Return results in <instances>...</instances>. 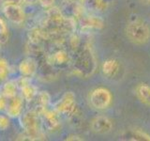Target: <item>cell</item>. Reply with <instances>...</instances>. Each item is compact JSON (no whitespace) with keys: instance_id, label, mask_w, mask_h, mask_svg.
<instances>
[{"instance_id":"6da1fadb","label":"cell","mask_w":150,"mask_h":141,"mask_svg":"<svg viewBox=\"0 0 150 141\" xmlns=\"http://www.w3.org/2000/svg\"><path fill=\"white\" fill-rule=\"evenodd\" d=\"M70 65L75 75L86 78L96 72L97 59L88 45H80L73 51Z\"/></svg>"},{"instance_id":"7a4b0ae2","label":"cell","mask_w":150,"mask_h":141,"mask_svg":"<svg viewBox=\"0 0 150 141\" xmlns=\"http://www.w3.org/2000/svg\"><path fill=\"white\" fill-rule=\"evenodd\" d=\"M127 36L136 44H144L150 39V28L142 20L130 22L126 28Z\"/></svg>"},{"instance_id":"3957f363","label":"cell","mask_w":150,"mask_h":141,"mask_svg":"<svg viewBox=\"0 0 150 141\" xmlns=\"http://www.w3.org/2000/svg\"><path fill=\"white\" fill-rule=\"evenodd\" d=\"M21 125L25 130L28 139L36 140L40 137V119L35 110L25 112L21 117Z\"/></svg>"},{"instance_id":"277c9868","label":"cell","mask_w":150,"mask_h":141,"mask_svg":"<svg viewBox=\"0 0 150 141\" xmlns=\"http://www.w3.org/2000/svg\"><path fill=\"white\" fill-rule=\"evenodd\" d=\"M55 49L53 52L47 54L49 63L56 70L63 69L68 67V65L71 64L72 55L67 50L66 46H55Z\"/></svg>"},{"instance_id":"5b68a950","label":"cell","mask_w":150,"mask_h":141,"mask_svg":"<svg viewBox=\"0 0 150 141\" xmlns=\"http://www.w3.org/2000/svg\"><path fill=\"white\" fill-rule=\"evenodd\" d=\"M54 110L61 115L70 117L76 112L77 103L76 96L72 91L65 92L59 100L54 103Z\"/></svg>"},{"instance_id":"8992f818","label":"cell","mask_w":150,"mask_h":141,"mask_svg":"<svg viewBox=\"0 0 150 141\" xmlns=\"http://www.w3.org/2000/svg\"><path fill=\"white\" fill-rule=\"evenodd\" d=\"M112 93L105 88H98L91 92L89 96L91 105L98 110H104L112 103Z\"/></svg>"},{"instance_id":"52a82bcc","label":"cell","mask_w":150,"mask_h":141,"mask_svg":"<svg viewBox=\"0 0 150 141\" xmlns=\"http://www.w3.org/2000/svg\"><path fill=\"white\" fill-rule=\"evenodd\" d=\"M40 116L41 122L43 124L44 128L49 132H55L57 131L60 127V120L58 117V113L54 111L47 110V108L39 113Z\"/></svg>"},{"instance_id":"ba28073f","label":"cell","mask_w":150,"mask_h":141,"mask_svg":"<svg viewBox=\"0 0 150 141\" xmlns=\"http://www.w3.org/2000/svg\"><path fill=\"white\" fill-rule=\"evenodd\" d=\"M80 19V26L82 31L100 30L104 26V22L98 15H83Z\"/></svg>"},{"instance_id":"9c48e42d","label":"cell","mask_w":150,"mask_h":141,"mask_svg":"<svg viewBox=\"0 0 150 141\" xmlns=\"http://www.w3.org/2000/svg\"><path fill=\"white\" fill-rule=\"evenodd\" d=\"M60 11L65 17L68 18H80L83 14V7L77 1L73 0H65L61 5Z\"/></svg>"},{"instance_id":"30bf717a","label":"cell","mask_w":150,"mask_h":141,"mask_svg":"<svg viewBox=\"0 0 150 141\" xmlns=\"http://www.w3.org/2000/svg\"><path fill=\"white\" fill-rule=\"evenodd\" d=\"M112 129V122L105 116H98L91 121V130L96 134H108Z\"/></svg>"},{"instance_id":"8fae6325","label":"cell","mask_w":150,"mask_h":141,"mask_svg":"<svg viewBox=\"0 0 150 141\" xmlns=\"http://www.w3.org/2000/svg\"><path fill=\"white\" fill-rule=\"evenodd\" d=\"M18 87H20L23 98L28 102H32L38 94L37 88L30 82L29 77L23 76L18 82Z\"/></svg>"},{"instance_id":"7c38bea8","label":"cell","mask_w":150,"mask_h":141,"mask_svg":"<svg viewBox=\"0 0 150 141\" xmlns=\"http://www.w3.org/2000/svg\"><path fill=\"white\" fill-rule=\"evenodd\" d=\"M4 14L14 24H21L25 20V12L20 5H6L4 7Z\"/></svg>"},{"instance_id":"4fadbf2b","label":"cell","mask_w":150,"mask_h":141,"mask_svg":"<svg viewBox=\"0 0 150 141\" xmlns=\"http://www.w3.org/2000/svg\"><path fill=\"white\" fill-rule=\"evenodd\" d=\"M23 106V100L20 96H14L12 98H8V105L6 108V112L8 117L17 118L21 116Z\"/></svg>"},{"instance_id":"5bb4252c","label":"cell","mask_w":150,"mask_h":141,"mask_svg":"<svg viewBox=\"0 0 150 141\" xmlns=\"http://www.w3.org/2000/svg\"><path fill=\"white\" fill-rule=\"evenodd\" d=\"M19 72L21 73L23 76L32 77L38 72V63L33 58H27L21 61L19 64Z\"/></svg>"},{"instance_id":"9a60e30c","label":"cell","mask_w":150,"mask_h":141,"mask_svg":"<svg viewBox=\"0 0 150 141\" xmlns=\"http://www.w3.org/2000/svg\"><path fill=\"white\" fill-rule=\"evenodd\" d=\"M121 139L132 140V141H150V135L140 129H129L126 130L121 135Z\"/></svg>"},{"instance_id":"2e32d148","label":"cell","mask_w":150,"mask_h":141,"mask_svg":"<svg viewBox=\"0 0 150 141\" xmlns=\"http://www.w3.org/2000/svg\"><path fill=\"white\" fill-rule=\"evenodd\" d=\"M82 2L87 9L95 12L105 11L109 7L108 0H83Z\"/></svg>"},{"instance_id":"e0dca14e","label":"cell","mask_w":150,"mask_h":141,"mask_svg":"<svg viewBox=\"0 0 150 141\" xmlns=\"http://www.w3.org/2000/svg\"><path fill=\"white\" fill-rule=\"evenodd\" d=\"M102 72L108 77H114L119 72V63L115 59H107L102 64Z\"/></svg>"},{"instance_id":"ac0fdd59","label":"cell","mask_w":150,"mask_h":141,"mask_svg":"<svg viewBox=\"0 0 150 141\" xmlns=\"http://www.w3.org/2000/svg\"><path fill=\"white\" fill-rule=\"evenodd\" d=\"M50 95L46 91H40L38 92V94L36 95V97L34 98L35 103H36V112L39 114L40 112H41L42 110H44L48 106L49 103H50Z\"/></svg>"},{"instance_id":"d6986e66","label":"cell","mask_w":150,"mask_h":141,"mask_svg":"<svg viewBox=\"0 0 150 141\" xmlns=\"http://www.w3.org/2000/svg\"><path fill=\"white\" fill-rule=\"evenodd\" d=\"M136 95L143 103L150 105V86L148 84H139L136 87Z\"/></svg>"},{"instance_id":"ffe728a7","label":"cell","mask_w":150,"mask_h":141,"mask_svg":"<svg viewBox=\"0 0 150 141\" xmlns=\"http://www.w3.org/2000/svg\"><path fill=\"white\" fill-rule=\"evenodd\" d=\"M17 88L18 84L14 81H8L3 86L1 93H3L8 98H12L17 95Z\"/></svg>"},{"instance_id":"44dd1931","label":"cell","mask_w":150,"mask_h":141,"mask_svg":"<svg viewBox=\"0 0 150 141\" xmlns=\"http://www.w3.org/2000/svg\"><path fill=\"white\" fill-rule=\"evenodd\" d=\"M8 39V27L5 21L0 18V43H6Z\"/></svg>"},{"instance_id":"7402d4cb","label":"cell","mask_w":150,"mask_h":141,"mask_svg":"<svg viewBox=\"0 0 150 141\" xmlns=\"http://www.w3.org/2000/svg\"><path fill=\"white\" fill-rule=\"evenodd\" d=\"M8 74V64L4 58H0V82L7 79Z\"/></svg>"},{"instance_id":"603a6c76","label":"cell","mask_w":150,"mask_h":141,"mask_svg":"<svg viewBox=\"0 0 150 141\" xmlns=\"http://www.w3.org/2000/svg\"><path fill=\"white\" fill-rule=\"evenodd\" d=\"M9 126V120L8 117L0 115V131H5Z\"/></svg>"},{"instance_id":"cb8c5ba5","label":"cell","mask_w":150,"mask_h":141,"mask_svg":"<svg viewBox=\"0 0 150 141\" xmlns=\"http://www.w3.org/2000/svg\"><path fill=\"white\" fill-rule=\"evenodd\" d=\"M8 102V98L5 96L3 93H0V110H6Z\"/></svg>"},{"instance_id":"d4e9b609","label":"cell","mask_w":150,"mask_h":141,"mask_svg":"<svg viewBox=\"0 0 150 141\" xmlns=\"http://www.w3.org/2000/svg\"><path fill=\"white\" fill-rule=\"evenodd\" d=\"M39 2L43 8H48L49 9V8L54 7V0H39Z\"/></svg>"},{"instance_id":"484cf974","label":"cell","mask_w":150,"mask_h":141,"mask_svg":"<svg viewBox=\"0 0 150 141\" xmlns=\"http://www.w3.org/2000/svg\"><path fill=\"white\" fill-rule=\"evenodd\" d=\"M0 2L4 4L5 6L6 5H21L23 0H0Z\"/></svg>"},{"instance_id":"4316f807","label":"cell","mask_w":150,"mask_h":141,"mask_svg":"<svg viewBox=\"0 0 150 141\" xmlns=\"http://www.w3.org/2000/svg\"><path fill=\"white\" fill-rule=\"evenodd\" d=\"M66 140H83V138H80L78 135H69Z\"/></svg>"},{"instance_id":"83f0119b","label":"cell","mask_w":150,"mask_h":141,"mask_svg":"<svg viewBox=\"0 0 150 141\" xmlns=\"http://www.w3.org/2000/svg\"><path fill=\"white\" fill-rule=\"evenodd\" d=\"M23 1L26 3H29V4H34V3H37L39 0H23Z\"/></svg>"},{"instance_id":"f1b7e54d","label":"cell","mask_w":150,"mask_h":141,"mask_svg":"<svg viewBox=\"0 0 150 141\" xmlns=\"http://www.w3.org/2000/svg\"><path fill=\"white\" fill-rule=\"evenodd\" d=\"M142 1L144 3H150V0H142Z\"/></svg>"},{"instance_id":"f546056e","label":"cell","mask_w":150,"mask_h":141,"mask_svg":"<svg viewBox=\"0 0 150 141\" xmlns=\"http://www.w3.org/2000/svg\"><path fill=\"white\" fill-rule=\"evenodd\" d=\"M73 1H77V2H82L83 0H73Z\"/></svg>"}]
</instances>
